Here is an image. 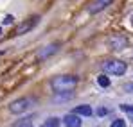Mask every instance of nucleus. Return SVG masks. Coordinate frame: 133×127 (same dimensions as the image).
<instances>
[{"mask_svg":"<svg viewBox=\"0 0 133 127\" xmlns=\"http://www.w3.org/2000/svg\"><path fill=\"white\" fill-rule=\"evenodd\" d=\"M77 84V77L76 75H70V73H65V75H56L52 81H50V86L56 93H65V91H72Z\"/></svg>","mask_w":133,"mask_h":127,"instance_id":"obj_1","label":"nucleus"},{"mask_svg":"<svg viewBox=\"0 0 133 127\" xmlns=\"http://www.w3.org/2000/svg\"><path fill=\"white\" fill-rule=\"evenodd\" d=\"M101 68L104 70V73H110V75H124L126 72V63L124 61H119V59H108V61H103Z\"/></svg>","mask_w":133,"mask_h":127,"instance_id":"obj_2","label":"nucleus"},{"mask_svg":"<svg viewBox=\"0 0 133 127\" xmlns=\"http://www.w3.org/2000/svg\"><path fill=\"white\" fill-rule=\"evenodd\" d=\"M32 104H34V99L23 97V99H18V100L11 102V104H9V111L15 113V115H20V113H23V111H27Z\"/></svg>","mask_w":133,"mask_h":127,"instance_id":"obj_3","label":"nucleus"},{"mask_svg":"<svg viewBox=\"0 0 133 127\" xmlns=\"http://www.w3.org/2000/svg\"><path fill=\"white\" fill-rule=\"evenodd\" d=\"M40 21V16H31L29 20H25L23 23H20L18 25V29H16V34L18 36H22V34H27L31 29H34L36 27V23Z\"/></svg>","mask_w":133,"mask_h":127,"instance_id":"obj_4","label":"nucleus"},{"mask_svg":"<svg viewBox=\"0 0 133 127\" xmlns=\"http://www.w3.org/2000/svg\"><path fill=\"white\" fill-rule=\"evenodd\" d=\"M111 2H113V0H94V2L88 5V13H90V14H95V13L106 9Z\"/></svg>","mask_w":133,"mask_h":127,"instance_id":"obj_5","label":"nucleus"},{"mask_svg":"<svg viewBox=\"0 0 133 127\" xmlns=\"http://www.w3.org/2000/svg\"><path fill=\"white\" fill-rule=\"evenodd\" d=\"M58 50H59V45H58V43H54V45H47V47H43V48L38 52V59H45V57L56 54Z\"/></svg>","mask_w":133,"mask_h":127,"instance_id":"obj_6","label":"nucleus"},{"mask_svg":"<svg viewBox=\"0 0 133 127\" xmlns=\"http://www.w3.org/2000/svg\"><path fill=\"white\" fill-rule=\"evenodd\" d=\"M110 45H111V48H115V50H121V48H124V47L128 45V40H126L124 36H119V34H115V36H111V38H110Z\"/></svg>","mask_w":133,"mask_h":127,"instance_id":"obj_7","label":"nucleus"},{"mask_svg":"<svg viewBox=\"0 0 133 127\" xmlns=\"http://www.w3.org/2000/svg\"><path fill=\"white\" fill-rule=\"evenodd\" d=\"M63 122H65L66 127H81V118L76 115V113H72V115H66L65 118H63Z\"/></svg>","mask_w":133,"mask_h":127,"instance_id":"obj_8","label":"nucleus"},{"mask_svg":"<svg viewBox=\"0 0 133 127\" xmlns=\"http://www.w3.org/2000/svg\"><path fill=\"white\" fill-rule=\"evenodd\" d=\"M74 113L76 115H81V116H90L94 111H92L90 106H77V107H74Z\"/></svg>","mask_w":133,"mask_h":127,"instance_id":"obj_9","label":"nucleus"},{"mask_svg":"<svg viewBox=\"0 0 133 127\" xmlns=\"http://www.w3.org/2000/svg\"><path fill=\"white\" fill-rule=\"evenodd\" d=\"M40 127H59V118H56V116H50V118H47L43 124Z\"/></svg>","mask_w":133,"mask_h":127,"instance_id":"obj_10","label":"nucleus"},{"mask_svg":"<svg viewBox=\"0 0 133 127\" xmlns=\"http://www.w3.org/2000/svg\"><path fill=\"white\" fill-rule=\"evenodd\" d=\"M97 83H99V86H101V88H108V86H110V79H108L106 75H99Z\"/></svg>","mask_w":133,"mask_h":127,"instance_id":"obj_11","label":"nucleus"},{"mask_svg":"<svg viewBox=\"0 0 133 127\" xmlns=\"http://www.w3.org/2000/svg\"><path fill=\"white\" fill-rule=\"evenodd\" d=\"M16 127H32V118H23V120H20Z\"/></svg>","mask_w":133,"mask_h":127,"instance_id":"obj_12","label":"nucleus"},{"mask_svg":"<svg viewBox=\"0 0 133 127\" xmlns=\"http://www.w3.org/2000/svg\"><path fill=\"white\" fill-rule=\"evenodd\" d=\"M121 109H122L124 113H128V115H130V116L133 118V106H128V104H122V106H121Z\"/></svg>","mask_w":133,"mask_h":127,"instance_id":"obj_13","label":"nucleus"},{"mask_svg":"<svg viewBox=\"0 0 133 127\" xmlns=\"http://www.w3.org/2000/svg\"><path fill=\"white\" fill-rule=\"evenodd\" d=\"M110 127H126V122L119 118V120H115V122H111V125H110Z\"/></svg>","mask_w":133,"mask_h":127,"instance_id":"obj_14","label":"nucleus"},{"mask_svg":"<svg viewBox=\"0 0 133 127\" xmlns=\"http://www.w3.org/2000/svg\"><path fill=\"white\" fill-rule=\"evenodd\" d=\"M13 20H15V16H13V14H7V16L4 18V25H9V23H13Z\"/></svg>","mask_w":133,"mask_h":127,"instance_id":"obj_15","label":"nucleus"},{"mask_svg":"<svg viewBox=\"0 0 133 127\" xmlns=\"http://www.w3.org/2000/svg\"><path fill=\"white\" fill-rule=\"evenodd\" d=\"M97 115H99V116H104V115H108V109H106V107H99V109H97Z\"/></svg>","mask_w":133,"mask_h":127,"instance_id":"obj_16","label":"nucleus"},{"mask_svg":"<svg viewBox=\"0 0 133 127\" xmlns=\"http://www.w3.org/2000/svg\"><path fill=\"white\" fill-rule=\"evenodd\" d=\"M126 91H130V93H133V83H130V84H126Z\"/></svg>","mask_w":133,"mask_h":127,"instance_id":"obj_17","label":"nucleus"},{"mask_svg":"<svg viewBox=\"0 0 133 127\" xmlns=\"http://www.w3.org/2000/svg\"><path fill=\"white\" fill-rule=\"evenodd\" d=\"M131 25H133V14H131Z\"/></svg>","mask_w":133,"mask_h":127,"instance_id":"obj_18","label":"nucleus"},{"mask_svg":"<svg viewBox=\"0 0 133 127\" xmlns=\"http://www.w3.org/2000/svg\"><path fill=\"white\" fill-rule=\"evenodd\" d=\"M0 36H2V27H0Z\"/></svg>","mask_w":133,"mask_h":127,"instance_id":"obj_19","label":"nucleus"}]
</instances>
